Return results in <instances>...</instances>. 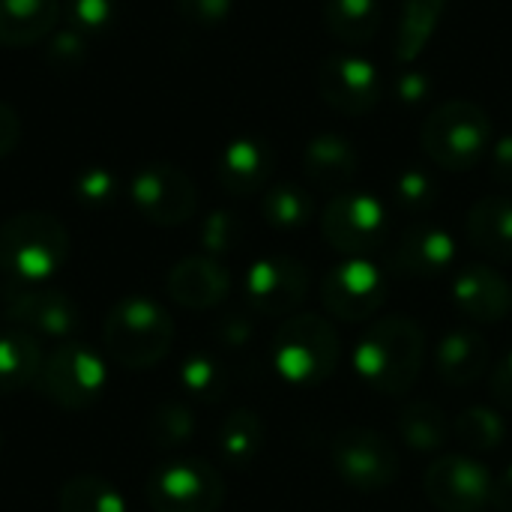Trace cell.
I'll return each mask as SVG.
<instances>
[{"label": "cell", "mask_w": 512, "mask_h": 512, "mask_svg": "<svg viewBox=\"0 0 512 512\" xmlns=\"http://www.w3.org/2000/svg\"><path fill=\"white\" fill-rule=\"evenodd\" d=\"M495 477L468 456H444L426 468L423 492L441 512H483L492 504Z\"/></svg>", "instance_id": "obj_14"}, {"label": "cell", "mask_w": 512, "mask_h": 512, "mask_svg": "<svg viewBox=\"0 0 512 512\" xmlns=\"http://www.w3.org/2000/svg\"><path fill=\"white\" fill-rule=\"evenodd\" d=\"M3 312L15 330L30 336L69 339L81 327V312L75 300L57 288L42 285H12L3 294Z\"/></svg>", "instance_id": "obj_13"}, {"label": "cell", "mask_w": 512, "mask_h": 512, "mask_svg": "<svg viewBox=\"0 0 512 512\" xmlns=\"http://www.w3.org/2000/svg\"><path fill=\"white\" fill-rule=\"evenodd\" d=\"M423 357V327L411 315L393 312L372 321L354 345V372L381 396H405L423 372Z\"/></svg>", "instance_id": "obj_1"}, {"label": "cell", "mask_w": 512, "mask_h": 512, "mask_svg": "<svg viewBox=\"0 0 512 512\" xmlns=\"http://www.w3.org/2000/svg\"><path fill=\"white\" fill-rule=\"evenodd\" d=\"M360 171V156L345 135H315L303 150V174L321 192H345Z\"/></svg>", "instance_id": "obj_19"}, {"label": "cell", "mask_w": 512, "mask_h": 512, "mask_svg": "<svg viewBox=\"0 0 512 512\" xmlns=\"http://www.w3.org/2000/svg\"><path fill=\"white\" fill-rule=\"evenodd\" d=\"M213 336H216V342H219L222 348H228V351H240V348H246V345L252 342L255 330H252V321H249L246 315L231 312V315H225V318H219V321H216Z\"/></svg>", "instance_id": "obj_37"}, {"label": "cell", "mask_w": 512, "mask_h": 512, "mask_svg": "<svg viewBox=\"0 0 512 512\" xmlns=\"http://www.w3.org/2000/svg\"><path fill=\"white\" fill-rule=\"evenodd\" d=\"M243 222L231 210H213L201 225V246L210 258H222L240 246Z\"/></svg>", "instance_id": "obj_35"}, {"label": "cell", "mask_w": 512, "mask_h": 512, "mask_svg": "<svg viewBox=\"0 0 512 512\" xmlns=\"http://www.w3.org/2000/svg\"><path fill=\"white\" fill-rule=\"evenodd\" d=\"M468 240L492 261H512V198L489 195L468 210Z\"/></svg>", "instance_id": "obj_22"}, {"label": "cell", "mask_w": 512, "mask_h": 512, "mask_svg": "<svg viewBox=\"0 0 512 512\" xmlns=\"http://www.w3.org/2000/svg\"><path fill=\"white\" fill-rule=\"evenodd\" d=\"M453 435L474 453H489L498 450L507 438V420L486 408V405H471L465 408L456 423H453Z\"/></svg>", "instance_id": "obj_31"}, {"label": "cell", "mask_w": 512, "mask_h": 512, "mask_svg": "<svg viewBox=\"0 0 512 512\" xmlns=\"http://www.w3.org/2000/svg\"><path fill=\"white\" fill-rule=\"evenodd\" d=\"M165 285H168V294L174 303L195 309V312H204V309L219 306L228 297L231 276L216 258L192 255V258H183L180 264L171 267Z\"/></svg>", "instance_id": "obj_18"}, {"label": "cell", "mask_w": 512, "mask_h": 512, "mask_svg": "<svg viewBox=\"0 0 512 512\" xmlns=\"http://www.w3.org/2000/svg\"><path fill=\"white\" fill-rule=\"evenodd\" d=\"M387 276L369 258H345L321 282V300L339 321L360 324L381 312L387 303Z\"/></svg>", "instance_id": "obj_10"}, {"label": "cell", "mask_w": 512, "mask_h": 512, "mask_svg": "<svg viewBox=\"0 0 512 512\" xmlns=\"http://www.w3.org/2000/svg\"><path fill=\"white\" fill-rule=\"evenodd\" d=\"M324 24L339 42L360 45L378 33L381 6H378V0H327L324 3Z\"/></svg>", "instance_id": "obj_27"}, {"label": "cell", "mask_w": 512, "mask_h": 512, "mask_svg": "<svg viewBox=\"0 0 512 512\" xmlns=\"http://www.w3.org/2000/svg\"><path fill=\"white\" fill-rule=\"evenodd\" d=\"M276 372L297 387H318L324 384L342 357V345L336 336V327L315 315H288L276 333H273V348H270Z\"/></svg>", "instance_id": "obj_4"}, {"label": "cell", "mask_w": 512, "mask_h": 512, "mask_svg": "<svg viewBox=\"0 0 512 512\" xmlns=\"http://www.w3.org/2000/svg\"><path fill=\"white\" fill-rule=\"evenodd\" d=\"M492 507L498 512H512V465L504 468V474L492 486Z\"/></svg>", "instance_id": "obj_44"}, {"label": "cell", "mask_w": 512, "mask_h": 512, "mask_svg": "<svg viewBox=\"0 0 512 512\" xmlns=\"http://www.w3.org/2000/svg\"><path fill=\"white\" fill-rule=\"evenodd\" d=\"M246 303L267 318L294 315L309 297V270L291 255L258 258L246 273Z\"/></svg>", "instance_id": "obj_12"}, {"label": "cell", "mask_w": 512, "mask_h": 512, "mask_svg": "<svg viewBox=\"0 0 512 512\" xmlns=\"http://www.w3.org/2000/svg\"><path fill=\"white\" fill-rule=\"evenodd\" d=\"M144 432L156 450H177L195 435V417L183 402H162L150 411Z\"/></svg>", "instance_id": "obj_33"}, {"label": "cell", "mask_w": 512, "mask_h": 512, "mask_svg": "<svg viewBox=\"0 0 512 512\" xmlns=\"http://www.w3.org/2000/svg\"><path fill=\"white\" fill-rule=\"evenodd\" d=\"M453 306L477 324H501L512 309V285L489 264H468L453 279Z\"/></svg>", "instance_id": "obj_16"}, {"label": "cell", "mask_w": 512, "mask_h": 512, "mask_svg": "<svg viewBox=\"0 0 512 512\" xmlns=\"http://www.w3.org/2000/svg\"><path fill=\"white\" fill-rule=\"evenodd\" d=\"M57 18V0H0V45H36L54 30Z\"/></svg>", "instance_id": "obj_23"}, {"label": "cell", "mask_w": 512, "mask_h": 512, "mask_svg": "<svg viewBox=\"0 0 512 512\" xmlns=\"http://www.w3.org/2000/svg\"><path fill=\"white\" fill-rule=\"evenodd\" d=\"M60 512H126L123 495L102 477L81 474L60 489Z\"/></svg>", "instance_id": "obj_30"}, {"label": "cell", "mask_w": 512, "mask_h": 512, "mask_svg": "<svg viewBox=\"0 0 512 512\" xmlns=\"http://www.w3.org/2000/svg\"><path fill=\"white\" fill-rule=\"evenodd\" d=\"M420 141L435 165L447 171H468L489 156L492 120L480 105L450 99L426 117Z\"/></svg>", "instance_id": "obj_5"}, {"label": "cell", "mask_w": 512, "mask_h": 512, "mask_svg": "<svg viewBox=\"0 0 512 512\" xmlns=\"http://www.w3.org/2000/svg\"><path fill=\"white\" fill-rule=\"evenodd\" d=\"M273 150L258 138H237L231 141L216 165V177L225 192L231 195H252L267 186L273 174Z\"/></svg>", "instance_id": "obj_21"}, {"label": "cell", "mask_w": 512, "mask_h": 512, "mask_svg": "<svg viewBox=\"0 0 512 512\" xmlns=\"http://www.w3.org/2000/svg\"><path fill=\"white\" fill-rule=\"evenodd\" d=\"M456 261V240L450 237V231L435 228V225H411L396 249H393V270L399 276H411V279H435L444 276Z\"/></svg>", "instance_id": "obj_17"}, {"label": "cell", "mask_w": 512, "mask_h": 512, "mask_svg": "<svg viewBox=\"0 0 512 512\" xmlns=\"http://www.w3.org/2000/svg\"><path fill=\"white\" fill-rule=\"evenodd\" d=\"M489 165H492V177L501 186H512V135H504L501 141L492 144Z\"/></svg>", "instance_id": "obj_41"}, {"label": "cell", "mask_w": 512, "mask_h": 512, "mask_svg": "<svg viewBox=\"0 0 512 512\" xmlns=\"http://www.w3.org/2000/svg\"><path fill=\"white\" fill-rule=\"evenodd\" d=\"M429 93H432V81L423 69H405L393 81V96L402 105H420L429 99Z\"/></svg>", "instance_id": "obj_39"}, {"label": "cell", "mask_w": 512, "mask_h": 512, "mask_svg": "<svg viewBox=\"0 0 512 512\" xmlns=\"http://www.w3.org/2000/svg\"><path fill=\"white\" fill-rule=\"evenodd\" d=\"M144 495L153 512H219L225 480L210 462L177 459L147 477Z\"/></svg>", "instance_id": "obj_7"}, {"label": "cell", "mask_w": 512, "mask_h": 512, "mask_svg": "<svg viewBox=\"0 0 512 512\" xmlns=\"http://www.w3.org/2000/svg\"><path fill=\"white\" fill-rule=\"evenodd\" d=\"M69 15L78 27L99 30L114 18V0H69Z\"/></svg>", "instance_id": "obj_40"}, {"label": "cell", "mask_w": 512, "mask_h": 512, "mask_svg": "<svg viewBox=\"0 0 512 512\" xmlns=\"http://www.w3.org/2000/svg\"><path fill=\"white\" fill-rule=\"evenodd\" d=\"M321 99L351 117L372 111L381 99V75L372 60L360 54H333L318 69Z\"/></svg>", "instance_id": "obj_15"}, {"label": "cell", "mask_w": 512, "mask_h": 512, "mask_svg": "<svg viewBox=\"0 0 512 512\" xmlns=\"http://www.w3.org/2000/svg\"><path fill=\"white\" fill-rule=\"evenodd\" d=\"M333 468L345 486L354 492H384L399 480V453L387 435L351 426L333 438L330 447Z\"/></svg>", "instance_id": "obj_8"}, {"label": "cell", "mask_w": 512, "mask_h": 512, "mask_svg": "<svg viewBox=\"0 0 512 512\" xmlns=\"http://www.w3.org/2000/svg\"><path fill=\"white\" fill-rule=\"evenodd\" d=\"M261 447H264V420L255 411L237 408L222 420L216 435V450L228 468L237 471L249 468L258 459Z\"/></svg>", "instance_id": "obj_25"}, {"label": "cell", "mask_w": 512, "mask_h": 512, "mask_svg": "<svg viewBox=\"0 0 512 512\" xmlns=\"http://www.w3.org/2000/svg\"><path fill=\"white\" fill-rule=\"evenodd\" d=\"M132 204L138 207V213L162 228H174L183 225L186 219H192L195 207H198V189L189 180L186 171H180L177 165L168 162H153L144 165L135 177H132Z\"/></svg>", "instance_id": "obj_11"}, {"label": "cell", "mask_w": 512, "mask_h": 512, "mask_svg": "<svg viewBox=\"0 0 512 512\" xmlns=\"http://www.w3.org/2000/svg\"><path fill=\"white\" fill-rule=\"evenodd\" d=\"M42 348L36 336L24 330L0 333V396H12L33 384L42 366Z\"/></svg>", "instance_id": "obj_26"}, {"label": "cell", "mask_w": 512, "mask_h": 512, "mask_svg": "<svg viewBox=\"0 0 512 512\" xmlns=\"http://www.w3.org/2000/svg\"><path fill=\"white\" fill-rule=\"evenodd\" d=\"M396 435H399V441H402L408 450H417V453H438V450L450 441L453 426H450L444 408H438L435 402L417 399V402H411V405H405V408L399 411Z\"/></svg>", "instance_id": "obj_24"}, {"label": "cell", "mask_w": 512, "mask_h": 512, "mask_svg": "<svg viewBox=\"0 0 512 512\" xmlns=\"http://www.w3.org/2000/svg\"><path fill=\"white\" fill-rule=\"evenodd\" d=\"M261 213H264L267 225L276 231H300L315 216V201L303 186L279 183V186L267 189V195L261 201Z\"/></svg>", "instance_id": "obj_29"}, {"label": "cell", "mask_w": 512, "mask_h": 512, "mask_svg": "<svg viewBox=\"0 0 512 512\" xmlns=\"http://www.w3.org/2000/svg\"><path fill=\"white\" fill-rule=\"evenodd\" d=\"M447 0H405L396 30V60L411 63L432 39Z\"/></svg>", "instance_id": "obj_28"}, {"label": "cell", "mask_w": 512, "mask_h": 512, "mask_svg": "<svg viewBox=\"0 0 512 512\" xmlns=\"http://www.w3.org/2000/svg\"><path fill=\"white\" fill-rule=\"evenodd\" d=\"M321 234L336 252L348 258H366L384 246L390 234V213L375 195L342 192L324 207Z\"/></svg>", "instance_id": "obj_9"}, {"label": "cell", "mask_w": 512, "mask_h": 512, "mask_svg": "<svg viewBox=\"0 0 512 512\" xmlns=\"http://www.w3.org/2000/svg\"><path fill=\"white\" fill-rule=\"evenodd\" d=\"M102 342L114 363L126 369H153L174 345V321L156 300L132 294L111 306Z\"/></svg>", "instance_id": "obj_3"}, {"label": "cell", "mask_w": 512, "mask_h": 512, "mask_svg": "<svg viewBox=\"0 0 512 512\" xmlns=\"http://www.w3.org/2000/svg\"><path fill=\"white\" fill-rule=\"evenodd\" d=\"M105 381L108 372L96 351L84 348L81 342H60L42 357L33 387L57 408L84 411L99 402Z\"/></svg>", "instance_id": "obj_6"}, {"label": "cell", "mask_w": 512, "mask_h": 512, "mask_svg": "<svg viewBox=\"0 0 512 512\" xmlns=\"http://www.w3.org/2000/svg\"><path fill=\"white\" fill-rule=\"evenodd\" d=\"M180 15L201 24V27H213V24H222L234 6V0H174Z\"/></svg>", "instance_id": "obj_38"}, {"label": "cell", "mask_w": 512, "mask_h": 512, "mask_svg": "<svg viewBox=\"0 0 512 512\" xmlns=\"http://www.w3.org/2000/svg\"><path fill=\"white\" fill-rule=\"evenodd\" d=\"M69 261V231L42 210L15 213L0 225V270L15 285H42Z\"/></svg>", "instance_id": "obj_2"}, {"label": "cell", "mask_w": 512, "mask_h": 512, "mask_svg": "<svg viewBox=\"0 0 512 512\" xmlns=\"http://www.w3.org/2000/svg\"><path fill=\"white\" fill-rule=\"evenodd\" d=\"M75 195L84 207H93V210L108 207L117 198V180L105 168H87L75 180Z\"/></svg>", "instance_id": "obj_36"}, {"label": "cell", "mask_w": 512, "mask_h": 512, "mask_svg": "<svg viewBox=\"0 0 512 512\" xmlns=\"http://www.w3.org/2000/svg\"><path fill=\"white\" fill-rule=\"evenodd\" d=\"M438 201V183L423 168H405L393 180V204L402 213H426Z\"/></svg>", "instance_id": "obj_34"}, {"label": "cell", "mask_w": 512, "mask_h": 512, "mask_svg": "<svg viewBox=\"0 0 512 512\" xmlns=\"http://www.w3.org/2000/svg\"><path fill=\"white\" fill-rule=\"evenodd\" d=\"M438 378L450 387H471L492 369L489 342L468 327H453L435 348Z\"/></svg>", "instance_id": "obj_20"}, {"label": "cell", "mask_w": 512, "mask_h": 512, "mask_svg": "<svg viewBox=\"0 0 512 512\" xmlns=\"http://www.w3.org/2000/svg\"><path fill=\"white\" fill-rule=\"evenodd\" d=\"M18 138H21V120L6 102H0V159L15 150Z\"/></svg>", "instance_id": "obj_43"}, {"label": "cell", "mask_w": 512, "mask_h": 512, "mask_svg": "<svg viewBox=\"0 0 512 512\" xmlns=\"http://www.w3.org/2000/svg\"><path fill=\"white\" fill-rule=\"evenodd\" d=\"M489 384H492V396L512 411V351L492 369Z\"/></svg>", "instance_id": "obj_42"}, {"label": "cell", "mask_w": 512, "mask_h": 512, "mask_svg": "<svg viewBox=\"0 0 512 512\" xmlns=\"http://www.w3.org/2000/svg\"><path fill=\"white\" fill-rule=\"evenodd\" d=\"M180 387L192 399L213 405V402H222L225 393H228V372H225V366L213 354L198 351V354L183 360V366H180Z\"/></svg>", "instance_id": "obj_32"}]
</instances>
